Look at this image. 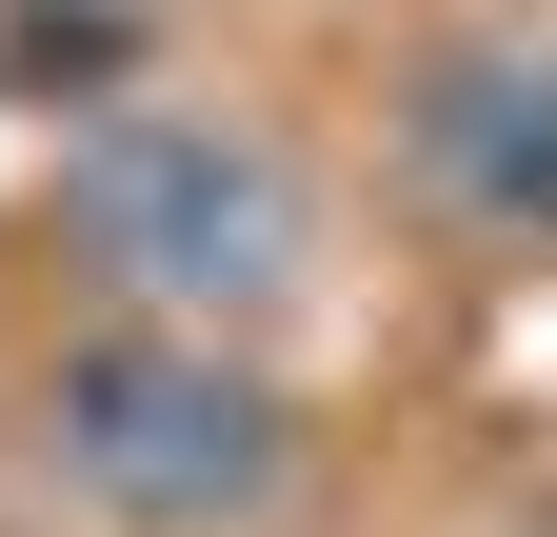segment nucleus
Segmentation results:
<instances>
[{
	"label": "nucleus",
	"instance_id": "obj_2",
	"mask_svg": "<svg viewBox=\"0 0 557 537\" xmlns=\"http://www.w3.org/2000/svg\"><path fill=\"white\" fill-rule=\"evenodd\" d=\"M40 498L81 537H278L299 517V398L259 339H160V319H81L21 398Z\"/></svg>",
	"mask_w": 557,
	"mask_h": 537
},
{
	"label": "nucleus",
	"instance_id": "obj_1",
	"mask_svg": "<svg viewBox=\"0 0 557 537\" xmlns=\"http://www.w3.org/2000/svg\"><path fill=\"white\" fill-rule=\"evenodd\" d=\"M60 259H81L100 319L278 339L319 299V179L259 100H100L60 140Z\"/></svg>",
	"mask_w": 557,
	"mask_h": 537
},
{
	"label": "nucleus",
	"instance_id": "obj_3",
	"mask_svg": "<svg viewBox=\"0 0 557 537\" xmlns=\"http://www.w3.org/2000/svg\"><path fill=\"white\" fill-rule=\"evenodd\" d=\"M398 179L418 220L478 239V259H557V40L537 21H478L398 80Z\"/></svg>",
	"mask_w": 557,
	"mask_h": 537
}]
</instances>
